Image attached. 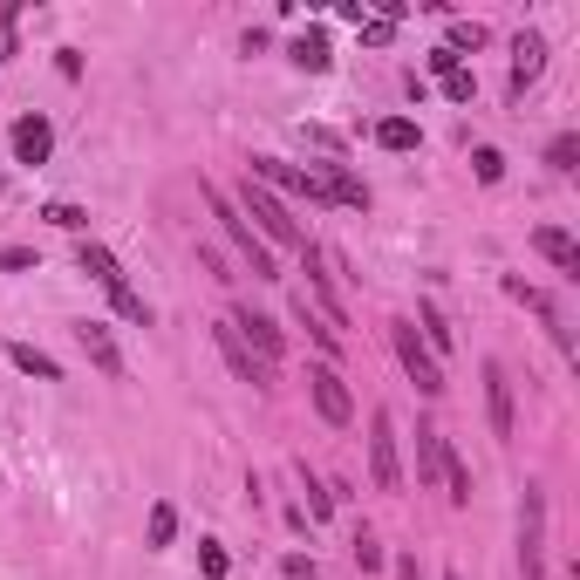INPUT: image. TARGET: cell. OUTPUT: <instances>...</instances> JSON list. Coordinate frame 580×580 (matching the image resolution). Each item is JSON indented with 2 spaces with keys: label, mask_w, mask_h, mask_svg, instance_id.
Instances as JSON below:
<instances>
[{
  "label": "cell",
  "mask_w": 580,
  "mask_h": 580,
  "mask_svg": "<svg viewBox=\"0 0 580 580\" xmlns=\"http://www.w3.org/2000/svg\"><path fill=\"white\" fill-rule=\"evenodd\" d=\"M232 205H239V219H246V226L260 232L267 246H308V232H301V219H294V212H287V198H280V192H267L260 178H246Z\"/></svg>",
  "instance_id": "6da1fadb"
},
{
  "label": "cell",
  "mask_w": 580,
  "mask_h": 580,
  "mask_svg": "<svg viewBox=\"0 0 580 580\" xmlns=\"http://www.w3.org/2000/svg\"><path fill=\"white\" fill-rule=\"evenodd\" d=\"M76 267L89 273V280H96L103 294H110V308L123 314V321H137V328H151V308H144V294H137V287L123 280V267H116V253H110V246H96V239H82V246H76Z\"/></svg>",
  "instance_id": "7a4b0ae2"
},
{
  "label": "cell",
  "mask_w": 580,
  "mask_h": 580,
  "mask_svg": "<svg viewBox=\"0 0 580 580\" xmlns=\"http://www.w3.org/2000/svg\"><path fill=\"white\" fill-rule=\"evenodd\" d=\"M198 192H205V205H212L219 232H226V239L239 246V253H246V260H253V280H280V260H273V246H267V239H260L253 226H246V219H239V205H232L219 185H198Z\"/></svg>",
  "instance_id": "3957f363"
},
{
  "label": "cell",
  "mask_w": 580,
  "mask_h": 580,
  "mask_svg": "<svg viewBox=\"0 0 580 580\" xmlns=\"http://www.w3.org/2000/svg\"><path fill=\"white\" fill-rule=\"evenodd\" d=\"M389 348H396V362H403V376L417 383V396H444V369H437V355L417 342V321H389Z\"/></svg>",
  "instance_id": "277c9868"
},
{
  "label": "cell",
  "mask_w": 580,
  "mask_h": 580,
  "mask_svg": "<svg viewBox=\"0 0 580 580\" xmlns=\"http://www.w3.org/2000/svg\"><path fill=\"white\" fill-rule=\"evenodd\" d=\"M519 574L546 580V485H526L519 499Z\"/></svg>",
  "instance_id": "5b68a950"
},
{
  "label": "cell",
  "mask_w": 580,
  "mask_h": 580,
  "mask_svg": "<svg viewBox=\"0 0 580 580\" xmlns=\"http://www.w3.org/2000/svg\"><path fill=\"white\" fill-rule=\"evenodd\" d=\"M246 178H260L267 192H294V198H308V205H328L321 171H301V164H287V157H253V164H246Z\"/></svg>",
  "instance_id": "8992f818"
},
{
  "label": "cell",
  "mask_w": 580,
  "mask_h": 580,
  "mask_svg": "<svg viewBox=\"0 0 580 580\" xmlns=\"http://www.w3.org/2000/svg\"><path fill=\"white\" fill-rule=\"evenodd\" d=\"M369 478H376V492H403V458H396V417L389 410L369 417Z\"/></svg>",
  "instance_id": "52a82bcc"
},
{
  "label": "cell",
  "mask_w": 580,
  "mask_h": 580,
  "mask_svg": "<svg viewBox=\"0 0 580 580\" xmlns=\"http://www.w3.org/2000/svg\"><path fill=\"white\" fill-rule=\"evenodd\" d=\"M308 396H314V417H321V424H335V430L355 424V396H348V383L328 369V362L308 369Z\"/></svg>",
  "instance_id": "ba28073f"
},
{
  "label": "cell",
  "mask_w": 580,
  "mask_h": 580,
  "mask_svg": "<svg viewBox=\"0 0 580 580\" xmlns=\"http://www.w3.org/2000/svg\"><path fill=\"white\" fill-rule=\"evenodd\" d=\"M226 321H232V335L253 348V355H260L267 369L280 362V355H287V335H280V321H267V314H253V308H232Z\"/></svg>",
  "instance_id": "9c48e42d"
},
{
  "label": "cell",
  "mask_w": 580,
  "mask_h": 580,
  "mask_svg": "<svg viewBox=\"0 0 580 580\" xmlns=\"http://www.w3.org/2000/svg\"><path fill=\"white\" fill-rule=\"evenodd\" d=\"M478 383H485V424L499 444H512V383H505V362H478Z\"/></svg>",
  "instance_id": "30bf717a"
},
{
  "label": "cell",
  "mask_w": 580,
  "mask_h": 580,
  "mask_svg": "<svg viewBox=\"0 0 580 580\" xmlns=\"http://www.w3.org/2000/svg\"><path fill=\"white\" fill-rule=\"evenodd\" d=\"M212 342H219V355H226V369L239 376V383H253V389L273 383V369H267V362H260L246 342H239V335H232V321H219V328H212Z\"/></svg>",
  "instance_id": "8fae6325"
},
{
  "label": "cell",
  "mask_w": 580,
  "mask_h": 580,
  "mask_svg": "<svg viewBox=\"0 0 580 580\" xmlns=\"http://www.w3.org/2000/svg\"><path fill=\"white\" fill-rule=\"evenodd\" d=\"M540 69H546V35L540 28H519V41H512V96H526L540 82Z\"/></svg>",
  "instance_id": "7c38bea8"
},
{
  "label": "cell",
  "mask_w": 580,
  "mask_h": 580,
  "mask_svg": "<svg viewBox=\"0 0 580 580\" xmlns=\"http://www.w3.org/2000/svg\"><path fill=\"white\" fill-rule=\"evenodd\" d=\"M48 151H55V123L41 110H28L14 123V164H48Z\"/></svg>",
  "instance_id": "4fadbf2b"
},
{
  "label": "cell",
  "mask_w": 580,
  "mask_h": 580,
  "mask_svg": "<svg viewBox=\"0 0 580 580\" xmlns=\"http://www.w3.org/2000/svg\"><path fill=\"white\" fill-rule=\"evenodd\" d=\"M76 348L103 369V376H110V383L123 376V348H116V335L103 328V321H76Z\"/></svg>",
  "instance_id": "5bb4252c"
},
{
  "label": "cell",
  "mask_w": 580,
  "mask_h": 580,
  "mask_svg": "<svg viewBox=\"0 0 580 580\" xmlns=\"http://www.w3.org/2000/svg\"><path fill=\"white\" fill-rule=\"evenodd\" d=\"M287 62H294V69H308V76H328V69H335V48H328L321 28H308V35L287 41Z\"/></svg>",
  "instance_id": "9a60e30c"
},
{
  "label": "cell",
  "mask_w": 580,
  "mask_h": 580,
  "mask_svg": "<svg viewBox=\"0 0 580 580\" xmlns=\"http://www.w3.org/2000/svg\"><path fill=\"white\" fill-rule=\"evenodd\" d=\"M533 253H540V260H553L560 273H580V246H574V232H560V226H540V232H533Z\"/></svg>",
  "instance_id": "2e32d148"
},
{
  "label": "cell",
  "mask_w": 580,
  "mask_h": 580,
  "mask_svg": "<svg viewBox=\"0 0 580 580\" xmlns=\"http://www.w3.org/2000/svg\"><path fill=\"white\" fill-rule=\"evenodd\" d=\"M437 471H444V430L417 424V485H430Z\"/></svg>",
  "instance_id": "e0dca14e"
},
{
  "label": "cell",
  "mask_w": 580,
  "mask_h": 580,
  "mask_svg": "<svg viewBox=\"0 0 580 580\" xmlns=\"http://www.w3.org/2000/svg\"><path fill=\"white\" fill-rule=\"evenodd\" d=\"M417 321H424V335H417V342H424L430 355H451V342H458V335H451L444 308H437V301H424V308H417Z\"/></svg>",
  "instance_id": "ac0fdd59"
},
{
  "label": "cell",
  "mask_w": 580,
  "mask_h": 580,
  "mask_svg": "<svg viewBox=\"0 0 580 580\" xmlns=\"http://www.w3.org/2000/svg\"><path fill=\"white\" fill-rule=\"evenodd\" d=\"M7 355H14V369H21V376H35V383H62V369H55V355H41L35 342H14V348H7Z\"/></svg>",
  "instance_id": "d6986e66"
},
{
  "label": "cell",
  "mask_w": 580,
  "mask_h": 580,
  "mask_svg": "<svg viewBox=\"0 0 580 580\" xmlns=\"http://www.w3.org/2000/svg\"><path fill=\"white\" fill-rule=\"evenodd\" d=\"M294 321H301L314 342H321V355H342V335H335V328L321 321V308H308V294H294Z\"/></svg>",
  "instance_id": "ffe728a7"
},
{
  "label": "cell",
  "mask_w": 580,
  "mask_h": 580,
  "mask_svg": "<svg viewBox=\"0 0 580 580\" xmlns=\"http://www.w3.org/2000/svg\"><path fill=\"white\" fill-rule=\"evenodd\" d=\"M417 137H424V130H417L410 116H383V123H376V144H383V151H417Z\"/></svg>",
  "instance_id": "44dd1931"
},
{
  "label": "cell",
  "mask_w": 580,
  "mask_h": 580,
  "mask_svg": "<svg viewBox=\"0 0 580 580\" xmlns=\"http://www.w3.org/2000/svg\"><path fill=\"white\" fill-rule=\"evenodd\" d=\"M444 485H451V505H471V471H464V458L444 444V471H437Z\"/></svg>",
  "instance_id": "7402d4cb"
},
{
  "label": "cell",
  "mask_w": 580,
  "mask_h": 580,
  "mask_svg": "<svg viewBox=\"0 0 580 580\" xmlns=\"http://www.w3.org/2000/svg\"><path fill=\"white\" fill-rule=\"evenodd\" d=\"M41 219H48V226H62V232H82V239H89V212H82V205H69V198L41 205Z\"/></svg>",
  "instance_id": "603a6c76"
},
{
  "label": "cell",
  "mask_w": 580,
  "mask_h": 580,
  "mask_svg": "<svg viewBox=\"0 0 580 580\" xmlns=\"http://www.w3.org/2000/svg\"><path fill=\"white\" fill-rule=\"evenodd\" d=\"M171 533H178V505H151V526H144V546H171Z\"/></svg>",
  "instance_id": "cb8c5ba5"
},
{
  "label": "cell",
  "mask_w": 580,
  "mask_h": 580,
  "mask_svg": "<svg viewBox=\"0 0 580 580\" xmlns=\"http://www.w3.org/2000/svg\"><path fill=\"white\" fill-rule=\"evenodd\" d=\"M355 567H362V574H383V567H389V553L376 546V533H369V526L355 533Z\"/></svg>",
  "instance_id": "d4e9b609"
},
{
  "label": "cell",
  "mask_w": 580,
  "mask_h": 580,
  "mask_svg": "<svg viewBox=\"0 0 580 580\" xmlns=\"http://www.w3.org/2000/svg\"><path fill=\"white\" fill-rule=\"evenodd\" d=\"M471 171H478V185H499V178H505V157L492 151V144H478V151H471Z\"/></svg>",
  "instance_id": "484cf974"
},
{
  "label": "cell",
  "mask_w": 580,
  "mask_h": 580,
  "mask_svg": "<svg viewBox=\"0 0 580 580\" xmlns=\"http://www.w3.org/2000/svg\"><path fill=\"white\" fill-rule=\"evenodd\" d=\"M574 157H580V137H574V130H560V137L546 144V164H553V171H574Z\"/></svg>",
  "instance_id": "4316f807"
},
{
  "label": "cell",
  "mask_w": 580,
  "mask_h": 580,
  "mask_svg": "<svg viewBox=\"0 0 580 580\" xmlns=\"http://www.w3.org/2000/svg\"><path fill=\"white\" fill-rule=\"evenodd\" d=\"M301 485H308V512H314V519H328V512H335V492H328V485L314 478L308 464H301Z\"/></svg>",
  "instance_id": "83f0119b"
},
{
  "label": "cell",
  "mask_w": 580,
  "mask_h": 580,
  "mask_svg": "<svg viewBox=\"0 0 580 580\" xmlns=\"http://www.w3.org/2000/svg\"><path fill=\"white\" fill-rule=\"evenodd\" d=\"M485 28H478V21H451V41H444V48H451V55H464V48H485Z\"/></svg>",
  "instance_id": "f1b7e54d"
},
{
  "label": "cell",
  "mask_w": 580,
  "mask_h": 580,
  "mask_svg": "<svg viewBox=\"0 0 580 580\" xmlns=\"http://www.w3.org/2000/svg\"><path fill=\"white\" fill-rule=\"evenodd\" d=\"M35 267H41L35 246H0V273H35Z\"/></svg>",
  "instance_id": "f546056e"
},
{
  "label": "cell",
  "mask_w": 580,
  "mask_h": 580,
  "mask_svg": "<svg viewBox=\"0 0 580 580\" xmlns=\"http://www.w3.org/2000/svg\"><path fill=\"white\" fill-rule=\"evenodd\" d=\"M198 567H205V580H226V546L205 540V546H198Z\"/></svg>",
  "instance_id": "4dcf8cb0"
},
{
  "label": "cell",
  "mask_w": 580,
  "mask_h": 580,
  "mask_svg": "<svg viewBox=\"0 0 580 580\" xmlns=\"http://www.w3.org/2000/svg\"><path fill=\"white\" fill-rule=\"evenodd\" d=\"M362 41H369V48H389V41H396V21L369 14V21H362Z\"/></svg>",
  "instance_id": "1f68e13d"
},
{
  "label": "cell",
  "mask_w": 580,
  "mask_h": 580,
  "mask_svg": "<svg viewBox=\"0 0 580 580\" xmlns=\"http://www.w3.org/2000/svg\"><path fill=\"white\" fill-rule=\"evenodd\" d=\"M444 96H451V103H471V96H478V76H471V69L444 76Z\"/></svg>",
  "instance_id": "d6a6232c"
},
{
  "label": "cell",
  "mask_w": 580,
  "mask_h": 580,
  "mask_svg": "<svg viewBox=\"0 0 580 580\" xmlns=\"http://www.w3.org/2000/svg\"><path fill=\"white\" fill-rule=\"evenodd\" d=\"M424 62H430V69H437V76H458V69H464V55H451V48H444V41H437V48H430Z\"/></svg>",
  "instance_id": "836d02e7"
},
{
  "label": "cell",
  "mask_w": 580,
  "mask_h": 580,
  "mask_svg": "<svg viewBox=\"0 0 580 580\" xmlns=\"http://www.w3.org/2000/svg\"><path fill=\"white\" fill-rule=\"evenodd\" d=\"M14 21H21V7H0V62L14 55Z\"/></svg>",
  "instance_id": "e575fe53"
},
{
  "label": "cell",
  "mask_w": 580,
  "mask_h": 580,
  "mask_svg": "<svg viewBox=\"0 0 580 580\" xmlns=\"http://www.w3.org/2000/svg\"><path fill=\"white\" fill-rule=\"evenodd\" d=\"M198 267L212 273V280H232V273H226V253H219V246H198Z\"/></svg>",
  "instance_id": "d590c367"
},
{
  "label": "cell",
  "mask_w": 580,
  "mask_h": 580,
  "mask_svg": "<svg viewBox=\"0 0 580 580\" xmlns=\"http://www.w3.org/2000/svg\"><path fill=\"white\" fill-rule=\"evenodd\" d=\"M301 137H308V144H321V151H342V137H335V130H321V123H301Z\"/></svg>",
  "instance_id": "8d00e7d4"
},
{
  "label": "cell",
  "mask_w": 580,
  "mask_h": 580,
  "mask_svg": "<svg viewBox=\"0 0 580 580\" xmlns=\"http://www.w3.org/2000/svg\"><path fill=\"white\" fill-rule=\"evenodd\" d=\"M389 567H396V580H424V567H417V553H396Z\"/></svg>",
  "instance_id": "74e56055"
},
{
  "label": "cell",
  "mask_w": 580,
  "mask_h": 580,
  "mask_svg": "<svg viewBox=\"0 0 580 580\" xmlns=\"http://www.w3.org/2000/svg\"><path fill=\"white\" fill-rule=\"evenodd\" d=\"M444 580H458V574H444Z\"/></svg>",
  "instance_id": "f35d334b"
}]
</instances>
